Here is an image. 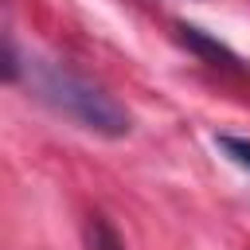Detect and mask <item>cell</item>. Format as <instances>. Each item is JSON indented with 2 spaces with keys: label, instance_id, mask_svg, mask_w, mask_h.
Masks as SVG:
<instances>
[{
  "label": "cell",
  "instance_id": "1",
  "mask_svg": "<svg viewBox=\"0 0 250 250\" xmlns=\"http://www.w3.org/2000/svg\"><path fill=\"white\" fill-rule=\"evenodd\" d=\"M20 70L27 78V90L43 105H51L59 117L74 121L78 129L98 133V137H109V141H117V137L129 133V113H125V105L109 90H102L86 74L70 70L66 62L39 59V55L20 59L16 39L8 35V43H4V78L8 82H20Z\"/></svg>",
  "mask_w": 250,
  "mask_h": 250
},
{
  "label": "cell",
  "instance_id": "2",
  "mask_svg": "<svg viewBox=\"0 0 250 250\" xmlns=\"http://www.w3.org/2000/svg\"><path fill=\"white\" fill-rule=\"evenodd\" d=\"M176 31H180V39H184V43H188V47H191L195 55H203V59H207L211 66H227V70H242V62H238V55H234V51H227V47H223L219 39H211V35H203L199 27H191V23H180Z\"/></svg>",
  "mask_w": 250,
  "mask_h": 250
},
{
  "label": "cell",
  "instance_id": "3",
  "mask_svg": "<svg viewBox=\"0 0 250 250\" xmlns=\"http://www.w3.org/2000/svg\"><path fill=\"white\" fill-rule=\"evenodd\" d=\"M86 250H125V242L102 215H90L86 219Z\"/></svg>",
  "mask_w": 250,
  "mask_h": 250
},
{
  "label": "cell",
  "instance_id": "4",
  "mask_svg": "<svg viewBox=\"0 0 250 250\" xmlns=\"http://www.w3.org/2000/svg\"><path fill=\"white\" fill-rule=\"evenodd\" d=\"M215 145H219V148H223V152H227V156H230L238 168H246V172H250V141H246V137L219 133V137H215Z\"/></svg>",
  "mask_w": 250,
  "mask_h": 250
}]
</instances>
